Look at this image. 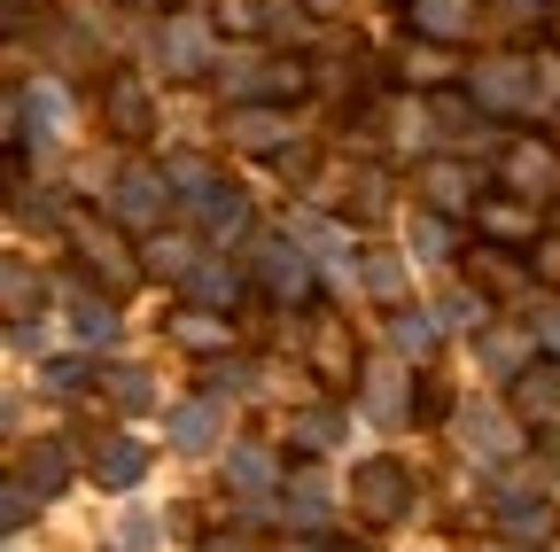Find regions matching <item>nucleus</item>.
<instances>
[{
	"instance_id": "obj_1",
	"label": "nucleus",
	"mask_w": 560,
	"mask_h": 552,
	"mask_svg": "<svg viewBox=\"0 0 560 552\" xmlns=\"http://www.w3.org/2000/svg\"><path fill=\"white\" fill-rule=\"evenodd\" d=\"M350 506H359V521H374V529L405 521L412 514V474L397 459H359L350 467Z\"/></svg>"
},
{
	"instance_id": "obj_2",
	"label": "nucleus",
	"mask_w": 560,
	"mask_h": 552,
	"mask_svg": "<svg viewBox=\"0 0 560 552\" xmlns=\"http://www.w3.org/2000/svg\"><path fill=\"white\" fill-rule=\"evenodd\" d=\"M475 109L482 117H522V109H537V71L522 55H490V62H475Z\"/></svg>"
},
{
	"instance_id": "obj_3",
	"label": "nucleus",
	"mask_w": 560,
	"mask_h": 552,
	"mask_svg": "<svg viewBox=\"0 0 560 552\" xmlns=\"http://www.w3.org/2000/svg\"><path fill=\"white\" fill-rule=\"evenodd\" d=\"M70 242H79V257L102 272L109 289H125V281H140V272H149V265H140V257H132V249H125L109 226H94V219H79V226H70Z\"/></svg>"
},
{
	"instance_id": "obj_4",
	"label": "nucleus",
	"mask_w": 560,
	"mask_h": 552,
	"mask_svg": "<svg viewBox=\"0 0 560 552\" xmlns=\"http://www.w3.org/2000/svg\"><path fill=\"white\" fill-rule=\"evenodd\" d=\"M102 117H109V132H125V141H149V125H156V94H149V79H109Z\"/></svg>"
},
{
	"instance_id": "obj_5",
	"label": "nucleus",
	"mask_w": 560,
	"mask_h": 552,
	"mask_svg": "<svg viewBox=\"0 0 560 552\" xmlns=\"http://www.w3.org/2000/svg\"><path fill=\"white\" fill-rule=\"evenodd\" d=\"M257 281H265L272 296L304 304V296H312V257H304L296 242H265V249H257Z\"/></svg>"
},
{
	"instance_id": "obj_6",
	"label": "nucleus",
	"mask_w": 560,
	"mask_h": 552,
	"mask_svg": "<svg viewBox=\"0 0 560 552\" xmlns=\"http://www.w3.org/2000/svg\"><path fill=\"white\" fill-rule=\"evenodd\" d=\"M164 211H172V179L164 172H125L117 179V219L125 226H156Z\"/></svg>"
},
{
	"instance_id": "obj_7",
	"label": "nucleus",
	"mask_w": 560,
	"mask_h": 552,
	"mask_svg": "<svg viewBox=\"0 0 560 552\" xmlns=\"http://www.w3.org/2000/svg\"><path fill=\"white\" fill-rule=\"evenodd\" d=\"M420 195H429V211H436V219H467V211H482L467 164H429V172H420Z\"/></svg>"
},
{
	"instance_id": "obj_8",
	"label": "nucleus",
	"mask_w": 560,
	"mask_h": 552,
	"mask_svg": "<svg viewBox=\"0 0 560 552\" xmlns=\"http://www.w3.org/2000/svg\"><path fill=\"white\" fill-rule=\"evenodd\" d=\"M156 55H164V71H172V79L210 71V32H202L195 16H179V24H164V32H156Z\"/></svg>"
},
{
	"instance_id": "obj_9",
	"label": "nucleus",
	"mask_w": 560,
	"mask_h": 552,
	"mask_svg": "<svg viewBox=\"0 0 560 552\" xmlns=\"http://www.w3.org/2000/svg\"><path fill=\"white\" fill-rule=\"evenodd\" d=\"M226 149H249V156H272V149H289V117H272V109H234L226 117Z\"/></svg>"
},
{
	"instance_id": "obj_10",
	"label": "nucleus",
	"mask_w": 560,
	"mask_h": 552,
	"mask_svg": "<svg viewBox=\"0 0 560 552\" xmlns=\"http://www.w3.org/2000/svg\"><path fill=\"white\" fill-rule=\"evenodd\" d=\"M164 444H172V451H210V444H219V397L179 404L172 421H164Z\"/></svg>"
},
{
	"instance_id": "obj_11",
	"label": "nucleus",
	"mask_w": 560,
	"mask_h": 552,
	"mask_svg": "<svg viewBox=\"0 0 560 552\" xmlns=\"http://www.w3.org/2000/svg\"><path fill=\"white\" fill-rule=\"evenodd\" d=\"M475 226L490 234V242H537V211L522 195H490L482 211H475Z\"/></svg>"
},
{
	"instance_id": "obj_12",
	"label": "nucleus",
	"mask_w": 560,
	"mask_h": 552,
	"mask_svg": "<svg viewBox=\"0 0 560 552\" xmlns=\"http://www.w3.org/2000/svg\"><path fill=\"white\" fill-rule=\"evenodd\" d=\"M140 474H149V451H140L132 436H109V444L94 451V482H102V491H132Z\"/></svg>"
},
{
	"instance_id": "obj_13",
	"label": "nucleus",
	"mask_w": 560,
	"mask_h": 552,
	"mask_svg": "<svg viewBox=\"0 0 560 552\" xmlns=\"http://www.w3.org/2000/svg\"><path fill=\"white\" fill-rule=\"evenodd\" d=\"M366 412L374 421H405V359L397 351L366 366Z\"/></svg>"
},
{
	"instance_id": "obj_14",
	"label": "nucleus",
	"mask_w": 560,
	"mask_h": 552,
	"mask_svg": "<svg viewBox=\"0 0 560 552\" xmlns=\"http://www.w3.org/2000/svg\"><path fill=\"white\" fill-rule=\"evenodd\" d=\"M499 521H506V537H522V544H545V537H552V506L529 498V491H506V498H499Z\"/></svg>"
},
{
	"instance_id": "obj_15",
	"label": "nucleus",
	"mask_w": 560,
	"mask_h": 552,
	"mask_svg": "<svg viewBox=\"0 0 560 552\" xmlns=\"http://www.w3.org/2000/svg\"><path fill=\"white\" fill-rule=\"evenodd\" d=\"M459 428H467V444H482L490 459H514V451H522L514 421H506V412H490V404H467V421H459Z\"/></svg>"
},
{
	"instance_id": "obj_16",
	"label": "nucleus",
	"mask_w": 560,
	"mask_h": 552,
	"mask_svg": "<svg viewBox=\"0 0 560 552\" xmlns=\"http://www.w3.org/2000/svg\"><path fill=\"white\" fill-rule=\"evenodd\" d=\"M506 179H514L522 195H552V187H560V164H552V149H537V141H522V149L506 156Z\"/></svg>"
},
{
	"instance_id": "obj_17",
	"label": "nucleus",
	"mask_w": 560,
	"mask_h": 552,
	"mask_svg": "<svg viewBox=\"0 0 560 552\" xmlns=\"http://www.w3.org/2000/svg\"><path fill=\"white\" fill-rule=\"evenodd\" d=\"M195 226H202V234H226V242H234V234L249 226V202H242L234 187H210V195L195 202Z\"/></svg>"
},
{
	"instance_id": "obj_18",
	"label": "nucleus",
	"mask_w": 560,
	"mask_h": 552,
	"mask_svg": "<svg viewBox=\"0 0 560 552\" xmlns=\"http://www.w3.org/2000/svg\"><path fill=\"white\" fill-rule=\"evenodd\" d=\"M436 334H444L436 312H397V319H389V351H397V359H429Z\"/></svg>"
},
{
	"instance_id": "obj_19",
	"label": "nucleus",
	"mask_w": 560,
	"mask_h": 552,
	"mask_svg": "<svg viewBox=\"0 0 560 552\" xmlns=\"http://www.w3.org/2000/svg\"><path fill=\"white\" fill-rule=\"evenodd\" d=\"M16 482H32L39 498H55L62 482H70V444H32V451H24V474H16Z\"/></svg>"
},
{
	"instance_id": "obj_20",
	"label": "nucleus",
	"mask_w": 560,
	"mask_h": 552,
	"mask_svg": "<svg viewBox=\"0 0 560 552\" xmlns=\"http://www.w3.org/2000/svg\"><path fill=\"white\" fill-rule=\"evenodd\" d=\"M16 125L32 132V149H47V141H55V132H62V94H55V86L39 79V86L24 94V109H16Z\"/></svg>"
},
{
	"instance_id": "obj_21",
	"label": "nucleus",
	"mask_w": 560,
	"mask_h": 552,
	"mask_svg": "<svg viewBox=\"0 0 560 552\" xmlns=\"http://www.w3.org/2000/svg\"><path fill=\"white\" fill-rule=\"evenodd\" d=\"M514 397H522V412H545V421H560V359L514 374Z\"/></svg>"
},
{
	"instance_id": "obj_22",
	"label": "nucleus",
	"mask_w": 560,
	"mask_h": 552,
	"mask_svg": "<svg viewBox=\"0 0 560 552\" xmlns=\"http://www.w3.org/2000/svg\"><path fill=\"white\" fill-rule=\"evenodd\" d=\"M187 296H195V304H210V312H219V304H242V272H234V265H210V257H202V265L187 272Z\"/></svg>"
},
{
	"instance_id": "obj_23",
	"label": "nucleus",
	"mask_w": 560,
	"mask_h": 552,
	"mask_svg": "<svg viewBox=\"0 0 560 552\" xmlns=\"http://www.w3.org/2000/svg\"><path fill=\"white\" fill-rule=\"evenodd\" d=\"M226 482H234V491H272V482H280V467H272V451H257V444H234L226 451Z\"/></svg>"
},
{
	"instance_id": "obj_24",
	"label": "nucleus",
	"mask_w": 560,
	"mask_h": 552,
	"mask_svg": "<svg viewBox=\"0 0 560 552\" xmlns=\"http://www.w3.org/2000/svg\"><path fill=\"white\" fill-rule=\"evenodd\" d=\"M412 24L429 32V39H459L475 24V9H467V0H412Z\"/></svg>"
},
{
	"instance_id": "obj_25",
	"label": "nucleus",
	"mask_w": 560,
	"mask_h": 552,
	"mask_svg": "<svg viewBox=\"0 0 560 552\" xmlns=\"http://www.w3.org/2000/svg\"><path fill=\"white\" fill-rule=\"evenodd\" d=\"M62 312H70V334H79V342H86V351H102V342L117 334V319H109V304H94L86 289H79V296H70Z\"/></svg>"
},
{
	"instance_id": "obj_26",
	"label": "nucleus",
	"mask_w": 560,
	"mask_h": 552,
	"mask_svg": "<svg viewBox=\"0 0 560 552\" xmlns=\"http://www.w3.org/2000/svg\"><path fill=\"white\" fill-rule=\"evenodd\" d=\"M140 265H149V272H172V281H187L202 257H195V242H187V234H156L149 249H140Z\"/></svg>"
},
{
	"instance_id": "obj_27",
	"label": "nucleus",
	"mask_w": 560,
	"mask_h": 552,
	"mask_svg": "<svg viewBox=\"0 0 560 552\" xmlns=\"http://www.w3.org/2000/svg\"><path fill=\"white\" fill-rule=\"evenodd\" d=\"M219 86H226L234 102H257V86H265V55H219Z\"/></svg>"
},
{
	"instance_id": "obj_28",
	"label": "nucleus",
	"mask_w": 560,
	"mask_h": 552,
	"mask_svg": "<svg viewBox=\"0 0 560 552\" xmlns=\"http://www.w3.org/2000/svg\"><path fill=\"white\" fill-rule=\"evenodd\" d=\"M172 334L187 342V351H219V342H226V319L195 304V312H179V319H172Z\"/></svg>"
},
{
	"instance_id": "obj_29",
	"label": "nucleus",
	"mask_w": 560,
	"mask_h": 552,
	"mask_svg": "<svg viewBox=\"0 0 560 552\" xmlns=\"http://www.w3.org/2000/svg\"><path fill=\"white\" fill-rule=\"evenodd\" d=\"M0 296H9V319H16V327H32V312H39V281H32L24 265L0 272Z\"/></svg>"
},
{
	"instance_id": "obj_30",
	"label": "nucleus",
	"mask_w": 560,
	"mask_h": 552,
	"mask_svg": "<svg viewBox=\"0 0 560 552\" xmlns=\"http://www.w3.org/2000/svg\"><path fill=\"white\" fill-rule=\"evenodd\" d=\"M289 436H296L304 451H327V444H342V412H327V404H319V412H296Z\"/></svg>"
},
{
	"instance_id": "obj_31",
	"label": "nucleus",
	"mask_w": 560,
	"mask_h": 552,
	"mask_svg": "<svg viewBox=\"0 0 560 552\" xmlns=\"http://www.w3.org/2000/svg\"><path fill=\"white\" fill-rule=\"evenodd\" d=\"M359 272H366V289H374V296H389V304L405 296V257H397V249H374Z\"/></svg>"
},
{
	"instance_id": "obj_32",
	"label": "nucleus",
	"mask_w": 560,
	"mask_h": 552,
	"mask_svg": "<svg viewBox=\"0 0 560 552\" xmlns=\"http://www.w3.org/2000/svg\"><path fill=\"white\" fill-rule=\"evenodd\" d=\"M529 351H537V334H506V327H499V334H490V342H482V359H490V366H499V374H529V366H522Z\"/></svg>"
},
{
	"instance_id": "obj_33",
	"label": "nucleus",
	"mask_w": 560,
	"mask_h": 552,
	"mask_svg": "<svg viewBox=\"0 0 560 552\" xmlns=\"http://www.w3.org/2000/svg\"><path fill=\"white\" fill-rule=\"evenodd\" d=\"M289 514H296L304 529L327 514V474H296V482H289Z\"/></svg>"
},
{
	"instance_id": "obj_34",
	"label": "nucleus",
	"mask_w": 560,
	"mask_h": 552,
	"mask_svg": "<svg viewBox=\"0 0 560 552\" xmlns=\"http://www.w3.org/2000/svg\"><path fill=\"white\" fill-rule=\"evenodd\" d=\"M164 179H172V195H187V202H202L210 187H219V179H210V164H202V156H172V172H164Z\"/></svg>"
},
{
	"instance_id": "obj_35",
	"label": "nucleus",
	"mask_w": 560,
	"mask_h": 552,
	"mask_svg": "<svg viewBox=\"0 0 560 552\" xmlns=\"http://www.w3.org/2000/svg\"><path fill=\"white\" fill-rule=\"evenodd\" d=\"M289 94H304V62H265L257 102H289Z\"/></svg>"
},
{
	"instance_id": "obj_36",
	"label": "nucleus",
	"mask_w": 560,
	"mask_h": 552,
	"mask_svg": "<svg viewBox=\"0 0 560 552\" xmlns=\"http://www.w3.org/2000/svg\"><path fill=\"white\" fill-rule=\"evenodd\" d=\"M452 249V234H444V219L429 211V219H412V257H444Z\"/></svg>"
},
{
	"instance_id": "obj_37",
	"label": "nucleus",
	"mask_w": 560,
	"mask_h": 552,
	"mask_svg": "<svg viewBox=\"0 0 560 552\" xmlns=\"http://www.w3.org/2000/svg\"><path fill=\"white\" fill-rule=\"evenodd\" d=\"M529 334H537L545 359H560V304H537V312H529Z\"/></svg>"
},
{
	"instance_id": "obj_38",
	"label": "nucleus",
	"mask_w": 560,
	"mask_h": 552,
	"mask_svg": "<svg viewBox=\"0 0 560 552\" xmlns=\"http://www.w3.org/2000/svg\"><path fill=\"white\" fill-rule=\"evenodd\" d=\"M219 24L226 32H257L265 24V0H219Z\"/></svg>"
},
{
	"instance_id": "obj_39",
	"label": "nucleus",
	"mask_w": 560,
	"mask_h": 552,
	"mask_svg": "<svg viewBox=\"0 0 560 552\" xmlns=\"http://www.w3.org/2000/svg\"><path fill=\"white\" fill-rule=\"evenodd\" d=\"M312 359H319V374H327V381H342L350 366H359V359H350V351H342L335 334H319V342H312Z\"/></svg>"
},
{
	"instance_id": "obj_40",
	"label": "nucleus",
	"mask_w": 560,
	"mask_h": 552,
	"mask_svg": "<svg viewBox=\"0 0 560 552\" xmlns=\"http://www.w3.org/2000/svg\"><path fill=\"white\" fill-rule=\"evenodd\" d=\"M156 537H164V529H156V514H125V529H117V544H125V552H149Z\"/></svg>"
},
{
	"instance_id": "obj_41",
	"label": "nucleus",
	"mask_w": 560,
	"mask_h": 552,
	"mask_svg": "<svg viewBox=\"0 0 560 552\" xmlns=\"http://www.w3.org/2000/svg\"><path fill=\"white\" fill-rule=\"evenodd\" d=\"M109 389H117V404H125V412L149 404V374H132V366H117V374H109Z\"/></svg>"
},
{
	"instance_id": "obj_42",
	"label": "nucleus",
	"mask_w": 560,
	"mask_h": 552,
	"mask_svg": "<svg viewBox=\"0 0 560 552\" xmlns=\"http://www.w3.org/2000/svg\"><path fill=\"white\" fill-rule=\"evenodd\" d=\"M436 319H444V327H482V296H467V289H459V296H452Z\"/></svg>"
},
{
	"instance_id": "obj_43",
	"label": "nucleus",
	"mask_w": 560,
	"mask_h": 552,
	"mask_svg": "<svg viewBox=\"0 0 560 552\" xmlns=\"http://www.w3.org/2000/svg\"><path fill=\"white\" fill-rule=\"evenodd\" d=\"M265 24H272V32H304L312 16L296 9V0H265Z\"/></svg>"
},
{
	"instance_id": "obj_44",
	"label": "nucleus",
	"mask_w": 560,
	"mask_h": 552,
	"mask_svg": "<svg viewBox=\"0 0 560 552\" xmlns=\"http://www.w3.org/2000/svg\"><path fill=\"white\" fill-rule=\"evenodd\" d=\"M405 71H412V79H444V55L420 47V55H405Z\"/></svg>"
},
{
	"instance_id": "obj_45",
	"label": "nucleus",
	"mask_w": 560,
	"mask_h": 552,
	"mask_svg": "<svg viewBox=\"0 0 560 552\" xmlns=\"http://www.w3.org/2000/svg\"><path fill=\"white\" fill-rule=\"evenodd\" d=\"M436 125H444V132H459V125H467V102H459V94H444V102H436Z\"/></svg>"
},
{
	"instance_id": "obj_46",
	"label": "nucleus",
	"mask_w": 560,
	"mask_h": 552,
	"mask_svg": "<svg viewBox=\"0 0 560 552\" xmlns=\"http://www.w3.org/2000/svg\"><path fill=\"white\" fill-rule=\"evenodd\" d=\"M39 381H47V389H79V381H86V366H47Z\"/></svg>"
},
{
	"instance_id": "obj_47",
	"label": "nucleus",
	"mask_w": 560,
	"mask_h": 552,
	"mask_svg": "<svg viewBox=\"0 0 560 552\" xmlns=\"http://www.w3.org/2000/svg\"><path fill=\"white\" fill-rule=\"evenodd\" d=\"M537 265H545L552 281H560V242H545V249H537Z\"/></svg>"
},
{
	"instance_id": "obj_48",
	"label": "nucleus",
	"mask_w": 560,
	"mask_h": 552,
	"mask_svg": "<svg viewBox=\"0 0 560 552\" xmlns=\"http://www.w3.org/2000/svg\"><path fill=\"white\" fill-rule=\"evenodd\" d=\"M545 94H552V102H560V55H552V62H545Z\"/></svg>"
},
{
	"instance_id": "obj_49",
	"label": "nucleus",
	"mask_w": 560,
	"mask_h": 552,
	"mask_svg": "<svg viewBox=\"0 0 560 552\" xmlns=\"http://www.w3.org/2000/svg\"><path fill=\"white\" fill-rule=\"evenodd\" d=\"M545 459H552V467H560V421H552V428H545Z\"/></svg>"
},
{
	"instance_id": "obj_50",
	"label": "nucleus",
	"mask_w": 560,
	"mask_h": 552,
	"mask_svg": "<svg viewBox=\"0 0 560 552\" xmlns=\"http://www.w3.org/2000/svg\"><path fill=\"white\" fill-rule=\"evenodd\" d=\"M202 552H249V544H242V537H234V544H226V537H210V544H202Z\"/></svg>"
},
{
	"instance_id": "obj_51",
	"label": "nucleus",
	"mask_w": 560,
	"mask_h": 552,
	"mask_svg": "<svg viewBox=\"0 0 560 552\" xmlns=\"http://www.w3.org/2000/svg\"><path fill=\"white\" fill-rule=\"evenodd\" d=\"M552 47H560V0H552Z\"/></svg>"
},
{
	"instance_id": "obj_52",
	"label": "nucleus",
	"mask_w": 560,
	"mask_h": 552,
	"mask_svg": "<svg viewBox=\"0 0 560 552\" xmlns=\"http://www.w3.org/2000/svg\"><path fill=\"white\" fill-rule=\"evenodd\" d=\"M312 9H342V0H312Z\"/></svg>"
},
{
	"instance_id": "obj_53",
	"label": "nucleus",
	"mask_w": 560,
	"mask_h": 552,
	"mask_svg": "<svg viewBox=\"0 0 560 552\" xmlns=\"http://www.w3.org/2000/svg\"><path fill=\"white\" fill-rule=\"evenodd\" d=\"M482 552H514V544H482Z\"/></svg>"
}]
</instances>
